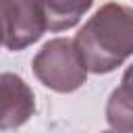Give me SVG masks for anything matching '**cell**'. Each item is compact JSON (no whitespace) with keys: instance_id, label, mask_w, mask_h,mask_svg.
Listing matches in <instances>:
<instances>
[{"instance_id":"4","label":"cell","mask_w":133,"mask_h":133,"mask_svg":"<svg viewBox=\"0 0 133 133\" xmlns=\"http://www.w3.org/2000/svg\"><path fill=\"white\" fill-rule=\"evenodd\" d=\"M35 112V96L17 73H0V131L23 127Z\"/></svg>"},{"instance_id":"5","label":"cell","mask_w":133,"mask_h":133,"mask_svg":"<svg viewBox=\"0 0 133 133\" xmlns=\"http://www.w3.org/2000/svg\"><path fill=\"white\" fill-rule=\"evenodd\" d=\"M91 4L94 0H39L46 19V31L58 33L75 27L91 8Z\"/></svg>"},{"instance_id":"2","label":"cell","mask_w":133,"mask_h":133,"mask_svg":"<svg viewBox=\"0 0 133 133\" xmlns=\"http://www.w3.org/2000/svg\"><path fill=\"white\" fill-rule=\"evenodd\" d=\"M33 75L37 81L58 94H71L85 85L87 66L75 46V39L54 37L37 50L31 60Z\"/></svg>"},{"instance_id":"6","label":"cell","mask_w":133,"mask_h":133,"mask_svg":"<svg viewBox=\"0 0 133 133\" xmlns=\"http://www.w3.org/2000/svg\"><path fill=\"white\" fill-rule=\"evenodd\" d=\"M106 123L116 133H133V85L121 83L106 102Z\"/></svg>"},{"instance_id":"9","label":"cell","mask_w":133,"mask_h":133,"mask_svg":"<svg viewBox=\"0 0 133 133\" xmlns=\"http://www.w3.org/2000/svg\"><path fill=\"white\" fill-rule=\"evenodd\" d=\"M0 46H2V42H0Z\"/></svg>"},{"instance_id":"7","label":"cell","mask_w":133,"mask_h":133,"mask_svg":"<svg viewBox=\"0 0 133 133\" xmlns=\"http://www.w3.org/2000/svg\"><path fill=\"white\" fill-rule=\"evenodd\" d=\"M121 83H125V85H133V64H129V66H127V71L123 73Z\"/></svg>"},{"instance_id":"8","label":"cell","mask_w":133,"mask_h":133,"mask_svg":"<svg viewBox=\"0 0 133 133\" xmlns=\"http://www.w3.org/2000/svg\"><path fill=\"white\" fill-rule=\"evenodd\" d=\"M104 133H116V131H104Z\"/></svg>"},{"instance_id":"1","label":"cell","mask_w":133,"mask_h":133,"mask_svg":"<svg viewBox=\"0 0 133 133\" xmlns=\"http://www.w3.org/2000/svg\"><path fill=\"white\" fill-rule=\"evenodd\" d=\"M75 46L94 75L116 71L133 56V6L106 2L75 35Z\"/></svg>"},{"instance_id":"3","label":"cell","mask_w":133,"mask_h":133,"mask_svg":"<svg viewBox=\"0 0 133 133\" xmlns=\"http://www.w3.org/2000/svg\"><path fill=\"white\" fill-rule=\"evenodd\" d=\"M46 33L39 0H0V42L10 52H21Z\"/></svg>"}]
</instances>
